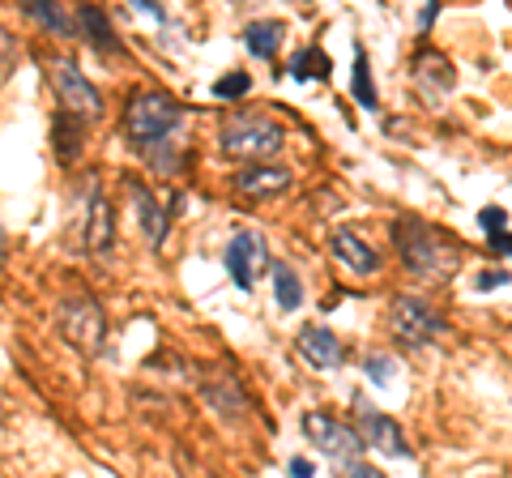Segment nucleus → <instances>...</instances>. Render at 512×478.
I'll return each mask as SVG.
<instances>
[{
	"label": "nucleus",
	"instance_id": "1",
	"mask_svg": "<svg viewBox=\"0 0 512 478\" xmlns=\"http://www.w3.org/2000/svg\"><path fill=\"white\" fill-rule=\"evenodd\" d=\"M184 124V107L171 99V94L163 90H141L128 99V111H124V137H128V146H133L137 154H154V150H163L171 146V137L175 129Z\"/></svg>",
	"mask_w": 512,
	"mask_h": 478
},
{
	"label": "nucleus",
	"instance_id": "2",
	"mask_svg": "<svg viewBox=\"0 0 512 478\" xmlns=\"http://www.w3.org/2000/svg\"><path fill=\"white\" fill-rule=\"evenodd\" d=\"M218 146H222V154H227V158H239V163H256V167H261L265 158L282 154L286 129L274 116H265V111H231L227 124H222Z\"/></svg>",
	"mask_w": 512,
	"mask_h": 478
},
{
	"label": "nucleus",
	"instance_id": "3",
	"mask_svg": "<svg viewBox=\"0 0 512 478\" xmlns=\"http://www.w3.org/2000/svg\"><path fill=\"white\" fill-rule=\"evenodd\" d=\"M397 252H402V261L423 278H444V274H453V265H457V248L444 244L440 231H431L419 218L397 222Z\"/></svg>",
	"mask_w": 512,
	"mask_h": 478
},
{
	"label": "nucleus",
	"instance_id": "4",
	"mask_svg": "<svg viewBox=\"0 0 512 478\" xmlns=\"http://www.w3.org/2000/svg\"><path fill=\"white\" fill-rule=\"evenodd\" d=\"M389 325H393V338L402 342V346H410V350L436 342L440 333H444L440 312L431 308V304H423V299H414V295H397V299H393Z\"/></svg>",
	"mask_w": 512,
	"mask_h": 478
},
{
	"label": "nucleus",
	"instance_id": "5",
	"mask_svg": "<svg viewBox=\"0 0 512 478\" xmlns=\"http://www.w3.org/2000/svg\"><path fill=\"white\" fill-rule=\"evenodd\" d=\"M47 77H52V90L60 94V107L69 111V116L94 120V116L103 111L99 90L86 82V73H77L73 60H52V65H47Z\"/></svg>",
	"mask_w": 512,
	"mask_h": 478
},
{
	"label": "nucleus",
	"instance_id": "6",
	"mask_svg": "<svg viewBox=\"0 0 512 478\" xmlns=\"http://www.w3.org/2000/svg\"><path fill=\"white\" fill-rule=\"evenodd\" d=\"M303 436H308V440L316 444V449H325V453H329V461H338L342 470H346V466H355L359 453H363L359 432H350L346 423L329 419V414H320V410L303 414Z\"/></svg>",
	"mask_w": 512,
	"mask_h": 478
},
{
	"label": "nucleus",
	"instance_id": "7",
	"mask_svg": "<svg viewBox=\"0 0 512 478\" xmlns=\"http://www.w3.org/2000/svg\"><path fill=\"white\" fill-rule=\"evenodd\" d=\"M60 333H64V338H69L77 350H99V346H103V333H107L99 299H90V295L64 299V308H60Z\"/></svg>",
	"mask_w": 512,
	"mask_h": 478
},
{
	"label": "nucleus",
	"instance_id": "8",
	"mask_svg": "<svg viewBox=\"0 0 512 478\" xmlns=\"http://www.w3.org/2000/svg\"><path fill=\"white\" fill-rule=\"evenodd\" d=\"M222 265H227V274L235 278L239 291H252L256 278L269 269V244L256 231H239L227 252H222Z\"/></svg>",
	"mask_w": 512,
	"mask_h": 478
},
{
	"label": "nucleus",
	"instance_id": "9",
	"mask_svg": "<svg viewBox=\"0 0 512 478\" xmlns=\"http://www.w3.org/2000/svg\"><path fill=\"white\" fill-rule=\"evenodd\" d=\"M355 414H359V440L367 449H380L384 457H410L402 427H397L389 414H380L372 402H363V397H355Z\"/></svg>",
	"mask_w": 512,
	"mask_h": 478
},
{
	"label": "nucleus",
	"instance_id": "10",
	"mask_svg": "<svg viewBox=\"0 0 512 478\" xmlns=\"http://www.w3.org/2000/svg\"><path fill=\"white\" fill-rule=\"evenodd\" d=\"M295 346H299V355L312 363V368H342L346 363V346L338 342V333H329L325 325H303L299 329V338H295Z\"/></svg>",
	"mask_w": 512,
	"mask_h": 478
},
{
	"label": "nucleus",
	"instance_id": "11",
	"mask_svg": "<svg viewBox=\"0 0 512 478\" xmlns=\"http://www.w3.org/2000/svg\"><path fill=\"white\" fill-rule=\"evenodd\" d=\"M116 244V218H111V205L99 193V184H90V210H86V248L90 252H107Z\"/></svg>",
	"mask_w": 512,
	"mask_h": 478
},
{
	"label": "nucleus",
	"instance_id": "12",
	"mask_svg": "<svg viewBox=\"0 0 512 478\" xmlns=\"http://www.w3.org/2000/svg\"><path fill=\"white\" fill-rule=\"evenodd\" d=\"M291 184H295V175L286 167H248V171L235 175V188L244 197H278Z\"/></svg>",
	"mask_w": 512,
	"mask_h": 478
},
{
	"label": "nucleus",
	"instance_id": "13",
	"mask_svg": "<svg viewBox=\"0 0 512 478\" xmlns=\"http://www.w3.org/2000/svg\"><path fill=\"white\" fill-rule=\"evenodd\" d=\"M333 252H338V261H346L355 274H376V269H380V252L367 244V239H359L355 231H338V235H333Z\"/></svg>",
	"mask_w": 512,
	"mask_h": 478
},
{
	"label": "nucleus",
	"instance_id": "14",
	"mask_svg": "<svg viewBox=\"0 0 512 478\" xmlns=\"http://www.w3.org/2000/svg\"><path fill=\"white\" fill-rule=\"evenodd\" d=\"M128 193H133V205H137V218H141V231H146V239L158 248L167 239V210L154 201L150 188H141V184H128Z\"/></svg>",
	"mask_w": 512,
	"mask_h": 478
},
{
	"label": "nucleus",
	"instance_id": "15",
	"mask_svg": "<svg viewBox=\"0 0 512 478\" xmlns=\"http://www.w3.org/2000/svg\"><path fill=\"white\" fill-rule=\"evenodd\" d=\"M282 35H286V26L269 18V22H252V26L244 30V43H248V52H252L256 60H274L278 47H282Z\"/></svg>",
	"mask_w": 512,
	"mask_h": 478
},
{
	"label": "nucleus",
	"instance_id": "16",
	"mask_svg": "<svg viewBox=\"0 0 512 478\" xmlns=\"http://www.w3.org/2000/svg\"><path fill=\"white\" fill-rule=\"evenodd\" d=\"M52 137H56V154H60V163H73L77 150H82V141H86V120L69 116V111H60L56 124H52Z\"/></svg>",
	"mask_w": 512,
	"mask_h": 478
},
{
	"label": "nucleus",
	"instance_id": "17",
	"mask_svg": "<svg viewBox=\"0 0 512 478\" xmlns=\"http://www.w3.org/2000/svg\"><path fill=\"white\" fill-rule=\"evenodd\" d=\"M77 26L86 30V39L99 47V52H116V47H120V39L111 35V22H107V13H103V9H94V5L77 9Z\"/></svg>",
	"mask_w": 512,
	"mask_h": 478
},
{
	"label": "nucleus",
	"instance_id": "18",
	"mask_svg": "<svg viewBox=\"0 0 512 478\" xmlns=\"http://www.w3.org/2000/svg\"><path fill=\"white\" fill-rule=\"evenodd\" d=\"M205 397L222 410V414H244V393H239V380L235 376H214V380H205Z\"/></svg>",
	"mask_w": 512,
	"mask_h": 478
},
{
	"label": "nucleus",
	"instance_id": "19",
	"mask_svg": "<svg viewBox=\"0 0 512 478\" xmlns=\"http://www.w3.org/2000/svg\"><path fill=\"white\" fill-rule=\"evenodd\" d=\"M269 274H274V295H278V308L282 312H295L303 304V282L291 265H269Z\"/></svg>",
	"mask_w": 512,
	"mask_h": 478
},
{
	"label": "nucleus",
	"instance_id": "20",
	"mask_svg": "<svg viewBox=\"0 0 512 478\" xmlns=\"http://www.w3.org/2000/svg\"><path fill=\"white\" fill-rule=\"evenodd\" d=\"M329 56L320 52V47H303V52L291 60V77H299V82H308V77H320V82H329Z\"/></svg>",
	"mask_w": 512,
	"mask_h": 478
},
{
	"label": "nucleus",
	"instance_id": "21",
	"mask_svg": "<svg viewBox=\"0 0 512 478\" xmlns=\"http://www.w3.org/2000/svg\"><path fill=\"white\" fill-rule=\"evenodd\" d=\"M414 73H419V82H436V90H448L453 86V65L440 56V52H423L419 60H414Z\"/></svg>",
	"mask_w": 512,
	"mask_h": 478
},
{
	"label": "nucleus",
	"instance_id": "22",
	"mask_svg": "<svg viewBox=\"0 0 512 478\" xmlns=\"http://www.w3.org/2000/svg\"><path fill=\"white\" fill-rule=\"evenodd\" d=\"M26 13H30V18H35V22L52 26L56 35H64V39H73V35H77V22H73L69 13H64V9H56V5H39V0H30V5H26Z\"/></svg>",
	"mask_w": 512,
	"mask_h": 478
},
{
	"label": "nucleus",
	"instance_id": "23",
	"mask_svg": "<svg viewBox=\"0 0 512 478\" xmlns=\"http://www.w3.org/2000/svg\"><path fill=\"white\" fill-rule=\"evenodd\" d=\"M350 86H355V99L363 107H376V86H372V69H367V52H363V47L355 52V82H350Z\"/></svg>",
	"mask_w": 512,
	"mask_h": 478
},
{
	"label": "nucleus",
	"instance_id": "24",
	"mask_svg": "<svg viewBox=\"0 0 512 478\" xmlns=\"http://www.w3.org/2000/svg\"><path fill=\"white\" fill-rule=\"evenodd\" d=\"M367 376H372L376 385H393V376H397L393 355H367Z\"/></svg>",
	"mask_w": 512,
	"mask_h": 478
},
{
	"label": "nucleus",
	"instance_id": "25",
	"mask_svg": "<svg viewBox=\"0 0 512 478\" xmlns=\"http://www.w3.org/2000/svg\"><path fill=\"white\" fill-rule=\"evenodd\" d=\"M248 73H231V77H218L214 82V94L218 99H239V94H248Z\"/></svg>",
	"mask_w": 512,
	"mask_h": 478
},
{
	"label": "nucleus",
	"instance_id": "26",
	"mask_svg": "<svg viewBox=\"0 0 512 478\" xmlns=\"http://www.w3.org/2000/svg\"><path fill=\"white\" fill-rule=\"evenodd\" d=\"M478 222H483V227L495 235V231H504V222H508V210H500V205H491V210H483L478 214Z\"/></svg>",
	"mask_w": 512,
	"mask_h": 478
},
{
	"label": "nucleus",
	"instance_id": "27",
	"mask_svg": "<svg viewBox=\"0 0 512 478\" xmlns=\"http://www.w3.org/2000/svg\"><path fill=\"white\" fill-rule=\"evenodd\" d=\"M504 282H508L504 269H483V274H478V291H491V286H504Z\"/></svg>",
	"mask_w": 512,
	"mask_h": 478
},
{
	"label": "nucleus",
	"instance_id": "28",
	"mask_svg": "<svg viewBox=\"0 0 512 478\" xmlns=\"http://www.w3.org/2000/svg\"><path fill=\"white\" fill-rule=\"evenodd\" d=\"M342 478H384L376 466H363V461H355V466H346Z\"/></svg>",
	"mask_w": 512,
	"mask_h": 478
},
{
	"label": "nucleus",
	"instance_id": "29",
	"mask_svg": "<svg viewBox=\"0 0 512 478\" xmlns=\"http://www.w3.org/2000/svg\"><path fill=\"white\" fill-rule=\"evenodd\" d=\"M491 252L508 257V252H512V235H508V231H495V235H491Z\"/></svg>",
	"mask_w": 512,
	"mask_h": 478
},
{
	"label": "nucleus",
	"instance_id": "30",
	"mask_svg": "<svg viewBox=\"0 0 512 478\" xmlns=\"http://www.w3.org/2000/svg\"><path fill=\"white\" fill-rule=\"evenodd\" d=\"M291 474H295V478H312V461H303V457L291 461Z\"/></svg>",
	"mask_w": 512,
	"mask_h": 478
},
{
	"label": "nucleus",
	"instance_id": "31",
	"mask_svg": "<svg viewBox=\"0 0 512 478\" xmlns=\"http://www.w3.org/2000/svg\"><path fill=\"white\" fill-rule=\"evenodd\" d=\"M431 22H436V5H427V9H423V13H419V26H423V30H427V26H431Z\"/></svg>",
	"mask_w": 512,
	"mask_h": 478
},
{
	"label": "nucleus",
	"instance_id": "32",
	"mask_svg": "<svg viewBox=\"0 0 512 478\" xmlns=\"http://www.w3.org/2000/svg\"><path fill=\"white\" fill-rule=\"evenodd\" d=\"M5 257H9V244H5V227H0V265H5Z\"/></svg>",
	"mask_w": 512,
	"mask_h": 478
}]
</instances>
